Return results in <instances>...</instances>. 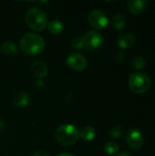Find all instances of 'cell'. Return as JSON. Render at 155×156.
I'll list each match as a JSON object with an SVG mask.
<instances>
[{
  "instance_id": "cell-1",
  "label": "cell",
  "mask_w": 155,
  "mask_h": 156,
  "mask_svg": "<svg viewBox=\"0 0 155 156\" xmlns=\"http://www.w3.org/2000/svg\"><path fill=\"white\" fill-rule=\"evenodd\" d=\"M20 48L28 55L41 54L46 47L44 38L36 33H26L22 36L19 41Z\"/></svg>"
},
{
  "instance_id": "cell-2",
  "label": "cell",
  "mask_w": 155,
  "mask_h": 156,
  "mask_svg": "<svg viewBox=\"0 0 155 156\" xmlns=\"http://www.w3.org/2000/svg\"><path fill=\"white\" fill-rule=\"evenodd\" d=\"M79 137V130L70 123H64L58 126L55 132V138L57 142L64 146H70L75 144Z\"/></svg>"
},
{
  "instance_id": "cell-3",
  "label": "cell",
  "mask_w": 155,
  "mask_h": 156,
  "mask_svg": "<svg viewBox=\"0 0 155 156\" xmlns=\"http://www.w3.org/2000/svg\"><path fill=\"white\" fill-rule=\"evenodd\" d=\"M26 23L31 29L41 32L48 27V17L46 13L40 8L33 7L29 9L25 16Z\"/></svg>"
},
{
  "instance_id": "cell-4",
  "label": "cell",
  "mask_w": 155,
  "mask_h": 156,
  "mask_svg": "<svg viewBox=\"0 0 155 156\" xmlns=\"http://www.w3.org/2000/svg\"><path fill=\"white\" fill-rule=\"evenodd\" d=\"M152 80L144 73L138 71L132 73L129 78L130 90L136 94H143L151 89Z\"/></svg>"
},
{
  "instance_id": "cell-5",
  "label": "cell",
  "mask_w": 155,
  "mask_h": 156,
  "mask_svg": "<svg viewBox=\"0 0 155 156\" xmlns=\"http://www.w3.org/2000/svg\"><path fill=\"white\" fill-rule=\"evenodd\" d=\"M82 37L84 40V49L87 51H94L103 44V37L99 31L90 30L86 32Z\"/></svg>"
},
{
  "instance_id": "cell-6",
  "label": "cell",
  "mask_w": 155,
  "mask_h": 156,
  "mask_svg": "<svg viewBox=\"0 0 155 156\" xmlns=\"http://www.w3.org/2000/svg\"><path fill=\"white\" fill-rule=\"evenodd\" d=\"M66 62L69 69L78 72L84 70L88 66V60L85 58V56L77 52L69 54L67 58Z\"/></svg>"
},
{
  "instance_id": "cell-7",
  "label": "cell",
  "mask_w": 155,
  "mask_h": 156,
  "mask_svg": "<svg viewBox=\"0 0 155 156\" xmlns=\"http://www.w3.org/2000/svg\"><path fill=\"white\" fill-rule=\"evenodd\" d=\"M90 25L96 29H104L109 23L108 17L105 13L100 10H92L88 16Z\"/></svg>"
},
{
  "instance_id": "cell-8",
  "label": "cell",
  "mask_w": 155,
  "mask_h": 156,
  "mask_svg": "<svg viewBox=\"0 0 155 156\" xmlns=\"http://www.w3.org/2000/svg\"><path fill=\"white\" fill-rule=\"evenodd\" d=\"M126 142L128 145L133 150H139L144 144L143 133L137 129H131L126 134Z\"/></svg>"
},
{
  "instance_id": "cell-9",
  "label": "cell",
  "mask_w": 155,
  "mask_h": 156,
  "mask_svg": "<svg viewBox=\"0 0 155 156\" xmlns=\"http://www.w3.org/2000/svg\"><path fill=\"white\" fill-rule=\"evenodd\" d=\"M147 5L148 2L146 0H129L127 3L128 10L133 15H139L143 13Z\"/></svg>"
},
{
  "instance_id": "cell-10",
  "label": "cell",
  "mask_w": 155,
  "mask_h": 156,
  "mask_svg": "<svg viewBox=\"0 0 155 156\" xmlns=\"http://www.w3.org/2000/svg\"><path fill=\"white\" fill-rule=\"evenodd\" d=\"M136 37L132 33H124L118 38V46L121 49H126L132 47L135 43Z\"/></svg>"
},
{
  "instance_id": "cell-11",
  "label": "cell",
  "mask_w": 155,
  "mask_h": 156,
  "mask_svg": "<svg viewBox=\"0 0 155 156\" xmlns=\"http://www.w3.org/2000/svg\"><path fill=\"white\" fill-rule=\"evenodd\" d=\"M31 71L34 74L35 77L37 79H43L47 76L48 74V68L47 65L40 61V60H36L32 63L31 65Z\"/></svg>"
},
{
  "instance_id": "cell-12",
  "label": "cell",
  "mask_w": 155,
  "mask_h": 156,
  "mask_svg": "<svg viewBox=\"0 0 155 156\" xmlns=\"http://www.w3.org/2000/svg\"><path fill=\"white\" fill-rule=\"evenodd\" d=\"M13 105L16 108L22 109L26 107L30 102V97L26 92H18L12 99Z\"/></svg>"
},
{
  "instance_id": "cell-13",
  "label": "cell",
  "mask_w": 155,
  "mask_h": 156,
  "mask_svg": "<svg viewBox=\"0 0 155 156\" xmlns=\"http://www.w3.org/2000/svg\"><path fill=\"white\" fill-rule=\"evenodd\" d=\"M0 50L4 55L9 56V57L15 56L16 54V52H17L16 46L12 41H5V42H3L1 47H0Z\"/></svg>"
},
{
  "instance_id": "cell-14",
  "label": "cell",
  "mask_w": 155,
  "mask_h": 156,
  "mask_svg": "<svg viewBox=\"0 0 155 156\" xmlns=\"http://www.w3.org/2000/svg\"><path fill=\"white\" fill-rule=\"evenodd\" d=\"M79 136L81 139L85 142H90L92 141L96 136V131L91 126H85L81 129L79 132Z\"/></svg>"
},
{
  "instance_id": "cell-15",
  "label": "cell",
  "mask_w": 155,
  "mask_h": 156,
  "mask_svg": "<svg viewBox=\"0 0 155 156\" xmlns=\"http://www.w3.org/2000/svg\"><path fill=\"white\" fill-rule=\"evenodd\" d=\"M111 26L114 29L116 30H122L126 26V18L123 15L117 14L111 18Z\"/></svg>"
},
{
  "instance_id": "cell-16",
  "label": "cell",
  "mask_w": 155,
  "mask_h": 156,
  "mask_svg": "<svg viewBox=\"0 0 155 156\" xmlns=\"http://www.w3.org/2000/svg\"><path fill=\"white\" fill-rule=\"evenodd\" d=\"M48 31L51 34L58 35L63 31L64 26H63V24H62V22L60 20L54 19V20H51L49 23H48Z\"/></svg>"
},
{
  "instance_id": "cell-17",
  "label": "cell",
  "mask_w": 155,
  "mask_h": 156,
  "mask_svg": "<svg viewBox=\"0 0 155 156\" xmlns=\"http://www.w3.org/2000/svg\"><path fill=\"white\" fill-rule=\"evenodd\" d=\"M119 149H120V146L115 142H109L104 146V151L109 155H113L117 154L119 152Z\"/></svg>"
},
{
  "instance_id": "cell-18",
  "label": "cell",
  "mask_w": 155,
  "mask_h": 156,
  "mask_svg": "<svg viewBox=\"0 0 155 156\" xmlns=\"http://www.w3.org/2000/svg\"><path fill=\"white\" fill-rule=\"evenodd\" d=\"M145 59L142 57V56H137L135 57L133 59H132V68L136 70H141L143 69H144L145 67Z\"/></svg>"
},
{
  "instance_id": "cell-19",
  "label": "cell",
  "mask_w": 155,
  "mask_h": 156,
  "mask_svg": "<svg viewBox=\"0 0 155 156\" xmlns=\"http://www.w3.org/2000/svg\"><path fill=\"white\" fill-rule=\"evenodd\" d=\"M123 134V128L120 125H114L109 130V135L112 138L118 139Z\"/></svg>"
},
{
  "instance_id": "cell-20",
  "label": "cell",
  "mask_w": 155,
  "mask_h": 156,
  "mask_svg": "<svg viewBox=\"0 0 155 156\" xmlns=\"http://www.w3.org/2000/svg\"><path fill=\"white\" fill-rule=\"evenodd\" d=\"M70 47L73 49H81L84 48V40H83V37L82 36H78L75 37L72 41H71V45Z\"/></svg>"
},
{
  "instance_id": "cell-21",
  "label": "cell",
  "mask_w": 155,
  "mask_h": 156,
  "mask_svg": "<svg viewBox=\"0 0 155 156\" xmlns=\"http://www.w3.org/2000/svg\"><path fill=\"white\" fill-rule=\"evenodd\" d=\"M116 60H117L118 62H120V63L123 62V61L125 60V55H124V53H123V52H119V53H117V54H116Z\"/></svg>"
},
{
  "instance_id": "cell-22",
  "label": "cell",
  "mask_w": 155,
  "mask_h": 156,
  "mask_svg": "<svg viewBox=\"0 0 155 156\" xmlns=\"http://www.w3.org/2000/svg\"><path fill=\"white\" fill-rule=\"evenodd\" d=\"M32 156H49L47 153H45V152H41V151H37V152H36V153H34Z\"/></svg>"
},
{
  "instance_id": "cell-23",
  "label": "cell",
  "mask_w": 155,
  "mask_h": 156,
  "mask_svg": "<svg viewBox=\"0 0 155 156\" xmlns=\"http://www.w3.org/2000/svg\"><path fill=\"white\" fill-rule=\"evenodd\" d=\"M5 130V123L4 122V121L0 120V133H2Z\"/></svg>"
},
{
  "instance_id": "cell-24",
  "label": "cell",
  "mask_w": 155,
  "mask_h": 156,
  "mask_svg": "<svg viewBox=\"0 0 155 156\" xmlns=\"http://www.w3.org/2000/svg\"><path fill=\"white\" fill-rule=\"evenodd\" d=\"M117 156H132L130 153L128 152H122L121 154H119Z\"/></svg>"
},
{
  "instance_id": "cell-25",
  "label": "cell",
  "mask_w": 155,
  "mask_h": 156,
  "mask_svg": "<svg viewBox=\"0 0 155 156\" xmlns=\"http://www.w3.org/2000/svg\"><path fill=\"white\" fill-rule=\"evenodd\" d=\"M58 156H74V155H72V154H68V153H63V154H58Z\"/></svg>"
}]
</instances>
